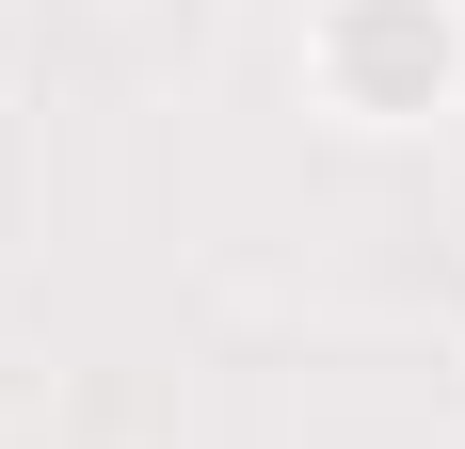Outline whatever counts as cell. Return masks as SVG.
Masks as SVG:
<instances>
[{
    "label": "cell",
    "mask_w": 465,
    "mask_h": 449,
    "mask_svg": "<svg viewBox=\"0 0 465 449\" xmlns=\"http://www.w3.org/2000/svg\"><path fill=\"white\" fill-rule=\"evenodd\" d=\"M305 96L337 129H450L465 113V0H305Z\"/></svg>",
    "instance_id": "6da1fadb"
}]
</instances>
